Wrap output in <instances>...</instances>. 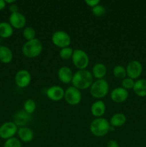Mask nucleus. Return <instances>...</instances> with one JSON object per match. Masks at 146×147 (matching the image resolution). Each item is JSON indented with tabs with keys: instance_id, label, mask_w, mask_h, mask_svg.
Returning <instances> with one entry per match:
<instances>
[{
	"instance_id": "nucleus-8",
	"label": "nucleus",
	"mask_w": 146,
	"mask_h": 147,
	"mask_svg": "<svg viewBox=\"0 0 146 147\" xmlns=\"http://www.w3.org/2000/svg\"><path fill=\"white\" fill-rule=\"evenodd\" d=\"M126 73L130 78L133 80L138 78L143 73V65L137 60H132L126 67Z\"/></svg>"
},
{
	"instance_id": "nucleus-16",
	"label": "nucleus",
	"mask_w": 146,
	"mask_h": 147,
	"mask_svg": "<svg viewBox=\"0 0 146 147\" xmlns=\"http://www.w3.org/2000/svg\"><path fill=\"white\" fill-rule=\"evenodd\" d=\"M90 110L93 116L97 118H101L105 113L106 106L102 100H98L92 104Z\"/></svg>"
},
{
	"instance_id": "nucleus-7",
	"label": "nucleus",
	"mask_w": 146,
	"mask_h": 147,
	"mask_svg": "<svg viewBox=\"0 0 146 147\" xmlns=\"http://www.w3.org/2000/svg\"><path fill=\"white\" fill-rule=\"evenodd\" d=\"M64 98L68 104L71 106H77L82 100V93L77 88L70 86L64 90Z\"/></svg>"
},
{
	"instance_id": "nucleus-20",
	"label": "nucleus",
	"mask_w": 146,
	"mask_h": 147,
	"mask_svg": "<svg viewBox=\"0 0 146 147\" xmlns=\"http://www.w3.org/2000/svg\"><path fill=\"white\" fill-rule=\"evenodd\" d=\"M126 120H127V119H126V116L124 113H117L111 117L110 121V126L114 128L120 127L125 123Z\"/></svg>"
},
{
	"instance_id": "nucleus-30",
	"label": "nucleus",
	"mask_w": 146,
	"mask_h": 147,
	"mask_svg": "<svg viewBox=\"0 0 146 147\" xmlns=\"http://www.w3.org/2000/svg\"><path fill=\"white\" fill-rule=\"evenodd\" d=\"M100 0H85V3L87 4V5L92 8L100 4Z\"/></svg>"
},
{
	"instance_id": "nucleus-4",
	"label": "nucleus",
	"mask_w": 146,
	"mask_h": 147,
	"mask_svg": "<svg viewBox=\"0 0 146 147\" xmlns=\"http://www.w3.org/2000/svg\"><path fill=\"white\" fill-rule=\"evenodd\" d=\"M109 92V84L104 79H99L93 82L90 86V93L93 98L97 99L105 97Z\"/></svg>"
},
{
	"instance_id": "nucleus-13",
	"label": "nucleus",
	"mask_w": 146,
	"mask_h": 147,
	"mask_svg": "<svg viewBox=\"0 0 146 147\" xmlns=\"http://www.w3.org/2000/svg\"><path fill=\"white\" fill-rule=\"evenodd\" d=\"M47 98L52 101H60L64 97V90L59 86H52L46 92Z\"/></svg>"
},
{
	"instance_id": "nucleus-34",
	"label": "nucleus",
	"mask_w": 146,
	"mask_h": 147,
	"mask_svg": "<svg viewBox=\"0 0 146 147\" xmlns=\"http://www.w3.org/2000/svg\"><path fill=\"white\" fill-rule=\"evenodd\" d=\"M6 4H14L15 2V0H6Z\"/></svg>"
},
{
	"instance_id": "nucleus-24",
	"label": "nucleus",
	"mask_w": 146,
	"mask_h": 147,
	"mask_svg": "<svg viewBox=\"0 0 146 147\" xmlns=\"http://www.w3.org/2000/svg\"><path fill=\"white\" fill-rule=\"evenodd\" d=\"M36 32L34 29L31 27H27L23 30V37L27 40H32L35 39Z\"/></svg>"
},
{
	"instance_id": "nucleus-28",
	"label": "nucleus",
	"mask_w": 146,
	"mask_h": 147,
	"mask_svg": "<svg viewBox=\"0 0 146 147\" xmlns=\"http://www.w3.org/2000/svg\"><path fill=\"white\" fill-rule=\"evenodd\" d=\"M4 147H21V144L18 139L13 137L6 141Z\"/></svg>"
},
{
	"instance_id": "nucleus-33",
	"label": "nucleus",
	"mask_w": 146,
	"mask_h": 147,
	"mask_svg": "<svg viewBox=\"0 0 146 147\" xmlns=\"http://www.w3.org/2000/svg\"><path fill=\"white\" fill-rule=\"evenodd\" d=\"M6 7V2L4 0H0V11L4 9Z\"/></svg>"
},
{
	"instance_id": "nucleus-6",
	"label": "nucleus",
	"mask_w": 146,
	"mask_h": 147,
	"mask_svg": "<svg viewBox=\"0 0 146 147\" xmlns=\"http://www.w3.org/2000/svg\"><path fill=\"white\" fill-rule=\"evenodd\" d=\"M52 41L54 45L62 49L70 46L71 44V37L66 32L59 30L53 33L52 36Z\"/></svg>"
},
{
	"instance_id": "nucleus-18",
	"label": "nucleus",
	"mask_w": 146,
	"mask_h": 147,
	"mask_svg": "<svg viewBox=\"0 0 146 147\" xmlns=\"http://www.w3.org/2000/svg\"><path fill=\"white\" fill-rule=\"evenodd\" d=\"M107 67L105 65L101 63H97L94 65L92 70V74L97 80L103 79V78L107 74Z\"/></svg>"
},
{
	"instance_id": "nucleus-21",
	"label": "nucleus",
	"mask_w": 146,
	"mask_h": 147,
	"mask_svg": "<svg viewBox=\"0 0 146 147\" xmlns=\"http://www.w3.org/2000/svg\"><path fill=\"white\" fill-rule=\"evenodd\" d=\"M13 53L7 46H0V61L3 63H9L12 60Z\"/></svg>"
},
{
	"instance_id": "nucleus-31",
	"label": "nucleus",
	"mask_w": 146,
	"mask_h": 147,
	"mask_svg": "<svg viewBox=\"0 0 146 147\" xmlns=\"http://www.w3.org/2000/svg\"><path fill=\"white\" fill-rule=\"evenodd\" d=\"M9 11H11V13H15L19 11V7L17 4H12L9 6Z\"/></svg>"
},
{
	"instance_id": "nucleus-22",
	"label": "nucleus",
	"mask_w": 146,
	"mask_h": 147,
	"mask_svg": "<svg viewBox=\"0 0 146 147\" xmlns=\"http://www.w3.org/2000/svg\"><path fill=\"white\" fill-rule=\"evenodd\" d=\"M14 30L11 24L6 22H0V37L2 38H8L13 34Z\"/></svg>"
},
{
	"instance_id": "nucleus-19",
	"label": "nucleus",
	"mask_w": 146,
	"mask_h": 147,
	"mask_svg": "<svg viewBox=\"0 0 146 147\" xmlns=\"http://www.w3.org/2000/svg\"><path fill=\"white\" fill-rule=\"evenodd\" d=\"M133 91L139 97H145L146 96V80L140 79L135 82Z\"/></svg>"
},
{
	"instance_id": "nucleus-25",
	"label": "nucleus",
	"mask_w": 146,
	"mask_h": 147,
	"mask_svg": "<svg viewBox=\"0 0 146 147\" xmlns=\"http://www.w3.org/2000/svg\"><path fill=\"white\" fill-rule=\"evenodd\" d=\"M24 110L27 113L31 115L36 110V103L32 99H28L24 103Z\"/></svg>"
},
{
	"instance_id": "nucleus-11",
	"label": "nucleus",
	"mask_w": 146,
	"mask_h": 147,
	"mask_svg": "<svg viewBox=\"0 0 146 147\" xmlns=\"http://www.w3.org/2000/svg\"><path fill=\"white\" fill-rule=\"evenodd\" d=\"M128 96L129 93L127 90L123 88V87L115 88L110 93V98L116 103H120L125 101Z\"/></svg>"
},
{
	"instance_id": "nucleus-10",
	"label": "nucleus",
	"mask_w": 146,
	"mask_h": 147,
	"mask_svg": "<svg viewBox=\"0 0 146 147\" xmlns=\"http://www.w3.org/2000/svg\"><path fill=\"white\" fill-rule=\"evenodd\" d=\"M15 83L18 87L21 88H24L27 87L31 83V76L29 72L27 70H20L16 73L15 78Z\"/></svg>"
},
{
	"instance_id": "nucleus-2",
	"label": "nucleus",
	"mask_w": 146,
	"mask_h": 147,
	"mask_svg": "<svg viewBox=\"0 0 146 147\" xmlns=\"http://www.w3.org/2000/svg\"><path fill=\"white\" fill-rule=\"evenodd\" d=\"M110 122L104 118H97L90 123V129L91 133L97 137L105 136L110 132Z\"/></svg>"
},
{
	"instance_id": "nucleus-17",
	"label": "nucleus",
	"mask_w": 146,
	"mask_h": 147,
	"mask_svg": "<svg viewBox=\"0 0 146 147\" xmlns=\"http://www.w3.org/2000/svg\"><path fill=\"white\" fill-rule=\"evenodd\" d=\"M17 134H18L19 138L20 140L25 143H28V142H31L34 138V134L31 129L29 128L25 127H20L17 131Z\"/></svg>"
},
{
	"instance_id": "nucleus-27",
	"label": "nucleus",
	"mask_w": 146,
	"mask_h": 147,
	"mask_svg": "<svg viewBox=\"0 0 146 147\" xmlns=\"http://www.w3.org/2000/svg\"><path fill=\"white\" fill-rule=\"evenodd\" d=\"M92 12L95 17H102L104 15L106 12V9L104 7H103L101 4L95 6L94 7L92 8Z\"/></svg>"
},
{
	"instance_id": "nucleus-26",
	"label": "nucleus",
	"mask_w": 146,
	"mask_h": 147,
	"mask_svg": "<svg viewBox=\"0 0 146 147\" xmlns=\"http://www.w3.org/2000/svg\"><path fill=\"white\" fill-rule=\"evenodd\" d=\"M73 52H74V50L70 47L62 48L60 51V57L62 60H69L72 57Z\"/></svg>"
},
{
	"instance_id": "nucleus-23",
	"label": "nucleus",
	"mask_w": 146,
	"mask_h": 147,
	"mask_svg": "<svg viewBox=\"0 0 146 147\" xmlns=\"http://www.w3.org/2000/svg\"><path fill=\"white\" fill-rule=\"evenodd\" d=\"M113 76L118 79H124L127 76L126 68L123 65H116L113 70Z\"/></svg>"
},
{
	"instance_id": "nucleus-14",
	"label": "nucleus",
	"mask_w": 146,
	"mask_h": 147,
	"mask_svg": "<svg viewBox=\"0 0 146 147\" xmlns=\"http://www.w3.org/2000/svg\"><path fill=\"white\" fill-rule=\"evenodd\" d=\"M31 115L27 113L25 111L20 110L17 111L14 116V123L17 126H21L23 127L25 125H27L29 122L31 121Z\"/></svg>"
},
{
	"instance_id": "nucleus-15",
	"label": "nucleus",
	"mask_w": 146,
	"mask_h": 147,
	"mask_svg": "<svg viewBox=\"0 0 146 147\" xmlns=\"http://www.w3.org/2000/svg\"><path fill=\"white\" fill-rule=\"evenodd\" d=\"M72 70L67 66H62L60 67L57 72L58 78L62 83H70L72 82L73 78Z\"/></svg>"
},
{
	"instance_id": "nucleus-3",
	"label": "nucleus",
	"mask_w": 146,
	"mask_h": 147,
	"mask_svg": "<svg viewBox=\"0 0 146 147\" xmlns=\"http://www.w3.org/2000/svg\"><path fill=\"white\" fill-rule=\"evenodd\" d=\"M43 46L41 41L35 38L24 43L22 47V53L28 58H34L41 54Z\"/></svg>"
},
{
	"instance_id": "nucleus-1",
	"label": "nucleus",
	"mask_w": 146,
	"mask_h": 147,
	"mask_svg": "<svg viewBox=\"0 0 146 147\" xmlns=\"http://www.w3.org/2000/svg\"><path fill=\"white\" fill-rule=\"evenodd\" d=\"M72 86L79 90H85L89 88L93 83V76L92 73L87 70H79L74 73L72 80Z\"/></svg>"
},
{
	"instance_id": "nucleus-9",
	"label": "nucleus",
	"mask_w": 146,
	"mask_h": 147,
	"mask_svg": "<svg viewBox=\"0 0 146 147\" xmlns=\"http://www.w3.org/2000/svg\"><path fill=\"white\" fill-rule=\"evenodd\" d=\"M17 126L14 122H6L0 126V137L3 139H11L17 133Z\"/></svg>"
},
{
	"instance_id": "nucleus-5",
	"label": "nucleus",
	"mask_w": 146,
	"mask_h": 147,
	"mask_svg": "<svg viewBox=\"0 0 146 147\" xmlns=\"http://www.w3.org/2000/svg\"><path fill=\"white\" fill-rule=\"evenodd\" d=\"M73 64L79 70H85L90 63V58L85 51L81 49H76L72 57Z\"/></svg>"
},
{
	"instance_id": "nucleus-32",
	"label": "nucleus",
	"mask_w": 146,
	"mask_h": 147,
	"mask_svg": "<svg viewBox=\"0 0 146 147\" xmlns=\"http://www.w3.org/2000/svg\"><path fill=\"white\" fill-rule=\"evenodd\" d=\"M107 147H119L118 143L115 140H110L107 143Z\"/></svg>"
},
{
	"instance_id": "nucleus-12",
	"label": "nucleus",
	"mask_w": 146,
	"mask_h": 147,
	"mask_svg": "<svg viewBox=\"0 0 146 147\" xmlns=\"http://www.w3.org/2000/svg\"><path fill=\"white\" fill-rule=\"evenodd\" d=\"M9 24L11 26L14 28L19 30V29L23 28L25 26L26 22H27V20L26 17H24V14L21 13L17 12L11 13L9 18Z\"/></svg>"
},
{
	"instance_id": "nucleus-29",
	"label": "nucleus",
	"mask_w": 146,
	"mask_h": 147,
	"mask_svg": "<svg viewBox=\"0 0 146 147\" xmlns=\"http://www.w3.org/2000/svg\"><path fill=\"white\" fill-rule=\"evenodd\" d=\"M122 87L123 88L126 89V90H128V89H133L135 85V81L133 79L130 78H125L123 79L122 80Z\"/></svg>"
}]
</instances>
